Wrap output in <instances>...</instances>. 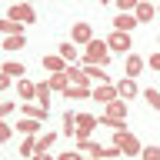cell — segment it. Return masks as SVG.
<instances>
[{"label":"cell","instance_id":"cell-30","mask_svg":"<svg viewBox=\"0 0 160 160\" xmlns=\"http://www.w3.org/2000/svg\"><path fill=\"white\" fill-rule=\"evenodd\" d=\"M117 157H123V153H120V147H113V143L100 150V160H117Z\"/></svg>","mask_w":160,"mask_h":160},{"label":"cell","instance_id":"cell-33","mask_svg":"<svg viewBox=\"0 0 160 160\" xmlns=\"http://www.w3.org/2000/svg\"><path fill=\"white\" fill-rule=\"evenodd\" d=\"M13 110H17V103H13V100H3V103H0V120H7Z\"/></svg>","mask_w":160,"mask_h":160},{"label":"cell","instance_id":"cell-31","mask_svg":"<svg viewBox=\"0 0 160 160\" xmlns=\"http://www.w3.org/2000/svg\"><path fill=\"white\" fill-rule=\"evenodd\" d=\"M140 160H160V147H153V143L143 147V150H140Z\"/></svg>","mask_w":160,"mask_h":160},{"label":"cell","instance_id":"cell-14","mask_svg":"<svg viewBox=\"0 0 160 160\" xmlns=\"http://www.w3.org/2000/svg\"><path fill=\"white\" fill-rule=\"evenodd\" d=\"M40 63H43L47 73H67V67H70V63H63V57H57V53H47Z\"/></svg>","mask_w":160,"mask_h":160},{"label":"cell","instance_id":"cell-21","mask_svg":"<svg viewBox=\"0 0 160 160\" xmlns=\"http://www.w3.org/2000/svg\"><path fill=\"white\" fill-rule=\"evenodd\" d=\"M17 133H23V137H33V133H40V120H27V117H20Z\"/></svg>","mask_w":160,"mask_h":160},{"label":"cell","instance_id":"cell-11","mask_svg":"<svg viewBox=\"0 0 160 160\" xmlns=\"http://www.w3.org/2000/svg\"><path fill=\"white\" fill-rule=\"evenodd\" d=\"M3 37H27V27H20V23H13V20L0 17V40Z\"/></svg>","mask_w":160,"mask_h":160},{"label":"cell","instance_id":"cell-29","mask_svg":"<svg viewBox=\"0 0 160 160\" xmlns=\"http://www.w3.org/2000/svg\"><path fill=\"white\" fill-rule=\"evenodd\" d=\"M143 100H147V107L160 110V90H157V87H150V90H143Z\"/></svg>","mask_w":160,"mask_h":160},{"label":"cell","instance_id":"cell-12","mask_svg":"<svg viewBox=\"0 0 160 160\" xmlns=\"http://www.w3.org/2000/svg\"><path fill=\"white\" fill-rule=\"evenodd\" d=\"M133 17H137V23H150V20L157 17V7H153V3H147V0H137Z\"/></svg>","mask_w":160,"mask_h":160},{"label":"cell","instance_id":"cell-40","mask_svg":"<svg viewBox=\"0 0 160 160\" xmlns=\"http://www.w3.org/2000/svg\"><path fill=\"white\" fill-rule=\"evenodd\" d=\"M157 13H160V7H157Z\"/></svg>","mask_w":160,"mask_h":160},{"label":"cell","instance_id":"cell-37","mask_svg":"<svg viewBox=\"0 0 160 160\" xmlns=\"http://www.w3.org/2000/svg\"><path fill=\"white\" fill-rule=\"evenodd\" d=\"M10 87H13V80H10L7 73H0V93H3V90H10Z\"/></svg>","mask_w":160,"mask_h":160},{"label":"cell","instance_id":"cell-22","mask_svg":"<svg viewBox=\"0 0 160 160\" xmlns=\"http://www.w3.org/2000/svg\"><path fill=\"white\" fill-rule=\"evenodd\" d=\"M63 133L77 137V110H63Z\"/></svg>","mask_w":160,"mask_h":160},{"label":"cell","instance_id":"cell-4","mask_svg":"<svg viewBox=\"0 0 160 160\" xmlns=\"http://www.w3.org/2000/svg\"><path fill=\"white\" fill-rule=\"evenodd\" d=\"M100 127V117L87 113V110H80L77 113V140H90V133Z\"/></svg>","mask_w":160,"mask_h":160},{"label":"cell","instance_id":"cell-10","mask_svg":"<svg viewBox=\"0 0 160 160\" xmlns=\"http://www.w3.org/2000/svg\"><path fill=\"white\" fill-rule=\"evenodd\" d=\"M133 27H140L133 13H117V17H113V30H117V33H133Z\"/></svg>","mask_w":160,"mask_h":160},{"label":"cell","instance_id":"cell-32","mask_svg":"<svg viewBox=\"0 0 160 160\" xmlns=\"http://www.w3.org/2000/svg\"><path fill=\"white\" fill-rule=\"evenodd\" d=\"M137 10V0H117V13H133Z\"/></svg>","mask_w":160,"mask_h":160},{"label":"cell","instance_id":"cell-20","mask_svg":"<svg viewBox=\"0 0 160 160\" xmlns=\"http://www.w3.org/2000/svg\"><path fill=\"white\" fill-rule=\"evenodd\" d=\"M67 100H93V87H67Z\"/></svg>","mask_w":160,"mask_h":160},{"label":"cell","instance_id":"cell-3","mask_svg":"<svg viewBox=\"0 0 160 160\" xmlns=\"http://www.w3.org/2000/svg\"><path fill=\"white\" fill-rule=\"evenodd\" d=\"M7 20L20 23V27H30V23L37 20V10L30 7V3H10V10H7Z\"/></svg>","mask_w":160,"mask_h":160},{"label":"cell","instance_id":"cell-7","mask_svg":"<svg viewBox=\"0 0 160 160\" xmlns=\"http://www.w3.org/2000/svg\"><path fill=\"white\" fill-rule=\"evenodd\" d=\"M93 100H97V103H103V107H107V103H113V100H120L117 83H97V87H93Z\"/></svg>","mask_w":160,"mask_h":160},{"label":"cell","instance_id":"cell-25","mask_svg":"<svg viewBox=\"0 0 160 160\" xmlns=\"http://www.w3.org/2000/svg\"><path fill=\"white\" fill-rule=\"evenodd\" d=\"M37 107L50 110V87H47V80H43V83H37Z\"/></svg>","mask_w":160,"mask_h":160},{"label":"cell","instance_id":"cell-13","mask_svg":"<svg viewBox=\"0 0 160 160\" xmlns=\"http://www.w3.org/2000/svg\"><path fill=\"white\" fill-rule=\"evenodd\" d=\"M57 57H63V63H70V67H73V63L80 60V50H77V43H70V40H63V43L57 47Z\"/></svg>","mask_w":160,"mask_h":160},{"label":"cell","instance_id":"cell-39","mask_svg":"<svg viewBox=\"0 0 160 160\" xmlns=\"http://www.w3.org/2000/svg\"><path fill=\"white\" fill-rule=\"evenodd\" d=\"M83 160H100V157H83Z\"/></svg>","mask_w":160,"mask_h":160},{"label":"cell","instance_id":"cell-27","mask_svg":"<svg viewBox=\"0 0 160 160\" xmlns=\"http://www.w3.org/2000/svg\"><path fill=\"white\" fill-rule=\"evenodd\" d=\"M57 137H60V133H40V137H37V150H43V153H50V147L57 143Z\"/></svg>","mask_w":160,"mask_h":160},{"label":"cell","instance_id":"cell-6","mask_svg":"<svg viewBox=\"0 0 160 160\" xmlns=\"http://www.w3.org/2000/svg\"><path fill=\"white\" fill-rule=\"evenodd\" d=\"M90 40H93V27H90V23H83V20H80V23H73V27H70V43L87 47Z\"/></svg>","mask_w":160,"mask_h":160},{"label":"cell","instance_id":"cell-28","mask_svg":"<svg viewBox=\"0 0 160 160\" xmlns=\"http://www.w3.org/2000/svg\"><path fill=\"white\" fill-rule=\"evenodd\" d=\"M100 127L113 130V133H123V130H127V120H110V117H100Z\"/></svg>","mask_w":160,"mask_h":160},{"label":"cell","instance_id":"cell-1","mask_svg":"<svg viewBox=\"0 0 160 160\" xmlns=\"http://www.w3.org/2000/svg\"><path fill=\"white\" fill-rule=\"evenodd\" d=\"M80 67H103L107 70L110 67V50H107V40H100V37H93L83 47V53H80Z\"/></svg>","mask_w":160,"mask_h":160},{"label":"cell","instance_id":"cell-9","mask_svg":"<svg viewBox=\"0 0 160 160\" xmlns=\"http://www.w3.org/2000/svg\"><path fill=\"white\" fill-rule=\"evenodd\" d=\"M143 67H147V60L140 57V53H127V57H123V70H127L130 80H137L140 73H143Z\"/></svg>","mask_w":160,"mask_h":160},{"label":"cell","instance_id":"cell-18","mask_svg":"<svg viewBox=\"0 0 160 160\" xmlns=\"http://www.w3.org/2000/svg\"><path fill=\"white\" fill-rule=\"evenodd\" d=\"M47 87H50V93H67V87H70V80H67V73H50V80H47Z\"/></svg>","mask_w":160,"mask_h":160},{"label":"cell","instance_id":"cell-23","mask_svg":"<svg viewBox=\"0 0 160 160\" xmlns=\"http://www.w3.org/2000/svg\"><path fill=\"white\" fill-rule=\"evenodd\" d=\"M0 47L7 50V53H13V50H23V47H27V37H3V40H0Z\"/></svg>","mask_w":160,"mask_h":160},{"label":"cell","instance_id":"cell-16","mask_svg":"<svg viewBox=\"0 0 160 160\" xmlns=\"http://www.w3.org/2000/svg\"><path fill=\"white\" fill-rule=\"evenodd\" d=\"M117 93H120V100H133L140 93V87H137V80H117Z\"/></svg>","mask_w":160,"mask_h":160},{"label":"cell","instance_id":"cell-34","mask_svg":"<svg viewBox=\"0 0 160 160\" xmlns=\"http://www.w3.org/2000/svg\"><path fill=\"white\" fill-rule=\"evenodd\" d=\"M10 133H13V127H10L7 120H0V143H7V140H10Z\"/></svg>","mask_w":160,"mask_h":160},{"label":"cell","instance_id":"cell-24","mask_svg":"<svg viewBox=\"0 0 160 160\" xmlns=\"http://www.w3.org/2000/svg\"><path fill=\"white\" fill-rule=\"evenodd\" d=\"M83 73H87L90 80H97V83H113V80H110V73L103 67H83Z\"/></svg>","mask_w":160,"mask_h":160},{"label":"cell","instance_id":"cell-19","mask_svg":"<svg viewBox=\"0 0 160 160\" xmlns=\"http://www.w3.org/2000/svg\"><path fill=\"white\" fill-rule=\"evenodd\" d=\"M0 73H7L10 80H13V77H20V80H23V77H27V67H23V63H17V60H7V63L0 67Z\"/></svg>","mask_w":160,"mask_h":160},{"label":"cell","instance_id":"cell-41","mask_svg":"<svg viewBox=\"0 0 160 160\" xmlns=\"http://www.w3.org/2000/svg\"><path fill=\"white\" fill-rule=\"evenodd\" d=\"M157 43H160V40H157Z\"/></svg>","mask_w":160,"mask_h":160},{"label":"cell","instance_id":"cell-8","mask_svg":"<svg viewBox=\"0 0 160 160\" xmlns=\"http://www.w3.org/2000/svg\"><path fill=\"white\" fill-rule=\"evenodd\" d=\"M100 117L127 120V117H130V103H127V100H113V103H107V107H103V113H100Z\"/></svg>","mask_w":160,"mask_h":160},{"label":"cell","instance_id":"cell-15","mask_svg":"<svg viewBox=\"0 0 160 160\" xmlns=\"http://www.w3.org/2000/svg\"><path fill=\"white\" fill-rule=\"evenodd\" d=\"M17 93H20V100H23V103H30V100H37V83H33L30 77L17 80Z\"/></svg>","mask_w":160,"mask_h":160},{"label":"cell","instance_id":"cell-17","mask_svg":"<svg viewBox=\"0 0 160 160\" xmlns=\"http://www.w3.org/2000/svg\"><path fill=\"white\" fill-rule=\"evenodd\" d=\"M17 110H23V117H27V120H40V123L50 117V110L37 107V103H23V107H17Z\"/></svg>","mask_w":160,"mask_h":160},{"label":"cell","instance_id":"cell-2","mask_svg":"<svg viewBox=\"0 0 160 160\" xmlns=\"http://www.w3.org/2000/svg\"><path fill=\"white\" fill-rule=\"evenodd\" d=\"M113 147H120V153L130 160L140 157V150H143V143H140L137 133H130V130H123V133H113Z\"/></svg>","mask_w":160,"mask_h":160},{"label":"cell","instance_id":"cell-26","mask_svg":"<svg viewBox=\"0 0 160 160\" xmlns=\"http://www.w3.org/2000/svg\"><path fill=\"white\" fill-rule=\"evenodd\" d=\"M33 153H37V137H23V143H20V157L30 160Z\"/></svg>","mask_w":160,"mask_h":160},{"label":"cell","instance_id":"cell-36","mask_svg":"<svg viewBox=\"0 0 160 160\" xmlns=\"http://www.w3.org/2000/svg\"><path fill=\"white\" fill-rule=\"evenodd\" d=\"M147 67H150V70H157V73H160V53H150V57H147Z\"/></svg>","mask_w":160,"mask_h":160},{"label":"cell","instance_id":"cell-5","mask_svg":"<svg viewBox=\"0 0 160 160\" xmlns=\"http://www.w3.org/2000/svg\"><path fill=\"white\" fill-rule=\"evenodd\" d=\"M107 50H113V53H130V50H133V37H130V33L110 30V33H107Z\"/></svg>","mask_w":160,"mask_h":160},{"label":"cell","instance_id":"cell-35","mask_svg":"<svg viewBox=\"0 0 160 160\" xmlns=\"http://www.w3.org/2000/svg\"><path fill=\"white\" fill-rule=\"evenodd\" d=\"M57 160H83V153H77V150H63V153H57Z\"/></svg>","mask_w":160,"mask_h":160},{"label":"cell","instance_id":"cell-38","mask_svg":"<svg viewBox=\"0 0 160 160\" xmlns=\"http://www.w3.org/2000/svg\"><path fill=\"white\" fill-rule=\"evenodd\" d=\"M30 160H53V153H43V150H37V153H33Z\"/></svg>","mask_w":160,"mask_h":160}]
</instances>
